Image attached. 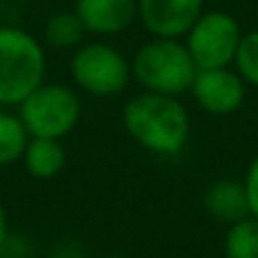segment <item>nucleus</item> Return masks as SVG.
Instances as JSON below:
<instances>
[{"mask_svg":"<svg viewBox=\"0 0 258 258\" xmlns=\"http://www.w3.org/2000/svg\"><path fill=\"white\" fill-rule=\"evenodd\" d=\"M242 186L247 192V204H249V215L258 220V154L249 161L247 165L245 179H242Z\"/></svg>","mask_w":258,"mask_h":258,"instance_id":"obj_16","label":"nucleus"},{"mask_svg":"<svg viewBox=\"0 0 258 258\" xmlns=\"http://www.w3.org/2000/svg\"><path fill=\"white\" fill-rule=\"evenodd\" d=\"M18 118L25 125L30 138L61 141L80 122L82 100L68 84L43 82L18 104Z\"/></svg>","mask_w":258,"mask_h":258,"instance_id":"obj_4","label":"nucleus"},{"mask_svg":"<svg viewBox=\"0 0 258 258\" xmlns=\"http://www.w3.org/2000/svg\"><path fill=\"white\" fill-rule=\"evenodd\" d=\"M75 14L86 34L116 36L138 21V0H77Z\"/></svg>","mask_w":258,"mask_h":258,"instance_id":"obj_9","label":"nucleus"},{"mask_svg":"<svg viewBox=\"0 0 258 258\" xmlns=\"http://www.w3.org/2000/svg\"><path fill=\"white\" fill-rule=\"evenodd\" d=\"M202 14L204 0H138V21L159 39H183Z\"/></svg>","mask_w":258,"mask_h":258,"instance_id":"obj_8","label":"nucleus"},{"mask_svg":"<svg viewBox=\"0 0 258 258\" xmlns=\"http://www.w3.org/2000/svg\"><path fill=\"white\" fill-rule=\"evenodd\" d=\"M204 209L215 222L233 224L249 215L247 192L238 179H218L204 192Z\"/></svg>","mask_w":258,"mask_h":258,"instance_id":"obj_10","label":"nucleus"},{"mask_svg":"<svg viewBox=\"0 0 258 258\" xmlns=\"http://www.w3.org/2000/svg\"><path fill=\"white\" fill-rule=\"evenodd\" d=\"M9 242V220H7V211L0 204V251L7 247Z\"/></svg>","mask_w":258,"mask_h":258,"instance_id":"obj_17","label":"nucleus"},{"mask_svg":"<svg viewBox=\"0 0 258 258\" xmlns=\"http://www.w3.org/2000/svg\"><path fill=\"white\" fill-rule=\"evenodd\" d=\"M48 54L32 32L0 25V107H18L45 82Z\"/></svg>","mask_w":258,"mask_h":258,"instance_id":"obj_2","label":"nucleus"},{"mask_svg":"<svg viewBox=\"0 0 258 258\" xmlns=\"http://www.w3.org/2000/svg\"><path fill=\"white\" fill-rule=\"evenodd\" d=\"M71 77L77 89L93 98H116L129 86L132 61L107 41H91L75 48Z\"/></svg>","mask_w":258,"mask_h":258,"instance_id":"obj_5","label":"nucleus"},{"mask_svg":"<svg viewBox=\"0 0 258 258\" xmlns=\"http://www.w3.org/2000/svg\"><path fill=\"white\" fill-rule=\"evenodd\" d=\"M107 258H129V256H120V254H113V256H107Z\"/></svg>","mask_w":258,"mask_h":258,"instance_id":"obj_18","label":"nucleus"},{"mask_svg":"<svg viewBox=\"0 0 258 258\" xmlns=\"http://www.w3.org/2000/svg\"><path fill=\"white\" fill-rule=\"evenodd\" d=\"M233 68L247 86L258 89V30L242 32V39L233 57Z\"/></svg>","mask_w":258,"mask_h":258,"instance_id":"obj_15","label":"nucleus"},{"mask_svg":"<svg viewBox=\"0 0 258 258\" xmlns=\"http://www.w3.org/2000/svg\"><path fill=\"white\" fill-rule=\"evenodd\" d=\"M0 5H3V0H0Z\"/></svg>","mask_w":258,"mask_h":258,"instance_id":"obj_19","label":"nucleus"},{"mask_svg":"<svg viewBox=\"0 0 258 258\" xmlns=\"http://www.w3.org/2000/svg\"><path fill=\"white\" fill-rule=\"evenodd\" d=\"M122 125L136 145L156 156H177L190 138V116L181 100L150 91L127 100Z\"/></svg>","mask_w":258,"mask_h":258,"instance_id":"obj_1","label":"nucleus"},{"mask_svg":"<svg viewBox=\"0 0 258 258\" xmlns=\"http://www.w3.org/2000/svg\"><path fill=\"white\" fill-rule=\"evenodd\" d=\"M30 134L18 113L0 109V165H12L23 159Z\"/></svg>","mask_w":258,"mask_h":258,"instance_id":"obj_13","label":"nucleus"},{"mask_svg":"<svg viewBox=\"0 0 258 258\" xmlns=\"http://www.w3.org/2000/svg\"><path fill=\"white\" fill-rule=\"evenodd\" d=\"M0 109H5V107H0Z\"/></svg>","mask_w":258,"mask_h":258,"instance_id":"obj_20","label":"nucleus"},{"mask_svg":"<svg viewBox=\"0 0 258 258\" xmlns=\"http://www.w3.org/2000/svg\"><path fill=\"white\" fill-rule=\"evenodd\" d=\"M224 258H258V220L247 215L229 224L224 236Z\"/></svg>","mask_w":258,"mask_h":258,"instance_id":"obj_14","label":"nucleus"},{"mask_svg":"<svg viewBox=\"0 0 258 258\" xmlns=\"http://www.w3.org/2000/svg\"><path fill=\"white\" fill-rule=\"evenodd\" d=\"M188 93L202 111L211 116H231L245 104L247 84L233 66L197 68V75Z\"/></svg>","mask_w":258,"mask_h":258,"instance_id":"obj_7","label":"nucleus"},{"mask_svg":"<svg viewBox=\"0 0 258 258\" xmlns=\"http://www.w3.org/2000/svg\"><path fill=\"white\" fill-rule=\"evenodd\" d=\"M21 161L30 177L52 179L66 165V150L57 138H30Z\"/></svg>","mask_w":258,"mask_h":258,"instance_id":"obj_11","label":"nucleus"},{"mask_svg":"<svg viewBox=\"0 0 258 258\" xmlns=\"http://www.w3.org/2000/svg\"><path fill=\"white\" fill-rule=\"evenodd\" d=\"M86 30L82 25L80 16L73 12H54L52 16L45 21L43 27V41L54 50H73L80 48L82 39H84Z\"/></svg>","mask_w":258,"mask_h":258,"instance_id":"obj_12","label":"nucleus"},{"mask_svg":"<svg viewBox=\"0 0 258 258\" xmlns=\"http://www.w3.org/2000/svg\"><path fill=\"white\" fill-rule=\"evenodd\" d=\"M195 75L197 66L181 39L152 36L132 59V80L150 93L179 98L190 91Z\"/></svg>","mask_w":258,"mask_h":258,"instance_id":"obj_3","label":"nucleus"},{"mask_svg":"<svg viewBox=\"0 0 258 258\" xmlns=\"http://www.w3.org/2000/svg\"><path fill=\"white\" fill-rule=\"evenodd\" d=\"M183 39L197 68H224L233 66L242 30L229 12L215 9L202 14Z\"/></svg>","mask_w":258,"mask_h":258,"instance_id":"obj_6","label":"nucleus"}]
</instances>
